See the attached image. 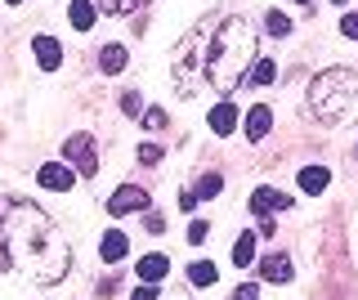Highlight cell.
<instances>
[{
    "label": "cell",
    "instance_id": "cell-1",
    "mask_svg": "<svg viewBox=\"0 0 358 300\" xmlns=\"http://www.w3.org/2000/svg\"><path fill=\"white\" fill-rule=\"evenodd\" d=\"M9 269H18L41 287L63 283L72 269V251H67L59 224L22 197H0V273Z\"/></svg>",
    "mask_w": 358,
    "mask_h": 300
},
{
    "label": "cell",
    "instance_id": "cell-2",
    "mask_svg": "<svg viewBox=\"0 0 358 300\" xmlns=\"http://www.w3.org/2000/svg\"><path fill=\"white\" fill-rule=\"evenodd\" d=\"M255 63V27L251 18L229 14L220 18L215 31H210V45H206V81L215 85L220 94H233L246 81Z\"/></svg>",
    "mask_w": 358,
    "mask_h": 300
},
{
    "label": "cell",
    "instance_id": "cell-3",
    "mask_svg": "<svg viewBox=\"0 0 358 300\" xmlns=\"http://www.w3.org/2000/svg\"><path fill=\"white\" fill-rule=\"evenodd\" d=\"M309 113L322 121V126H341L358 113V72L350 68H327L313 76L309 85Z\"/></svg>",
    "mask_w": 358,
    "mask_h": 300
},
{
    "label": "cell",
    "instance_id": "cell-4",
    "mask_svg": "<svg viewBox=\"0 0 358 300\" xmlns=\"http://www.w3.org/2000/svg\"><path fill=\"white\" fill-rule=\"evenodd\" d=\"M210 31H215V18H201V23L179 41L175 63H171V85L175 94H197V85L206 81V45H210Z\"/></svg>",
    "mask_w": 358,
    "mask_h": 300
},
{
    "label": "cell",
    "instance_id": "cell-5",
    "mask_svg": "<svg viewBox=\"0 0 358 300\" xmlns=\"http://www.w3.org/2000/svg\"><path fill=\"white\" fill-rule=\"evenodd\" d=\"M63 157H67V166H72L81 180L99 175V152H94V139H90V135H72L63 143Z\"/></svg>",
    "mask_w": 358,
    "mask_h": 300
},
{
    "label": "cell",
    "instance_id": "cell-6",
    "mask_svg": "<svg viewBox=\"0 0 358 300\" xmlns=\"http://www.w3.org/2000/svg\"><path fill=\"white\" fill-rule=\"evenodd\" d=\"M148 188L143 184H121L117 193L108 197V215H130V210H148Z\"/></svg>",
    "mask_w": 358,
    "mask_h": 300
},
{
    "label": "cell",
    "instance_id": "cell-7",
    "mask_svg": "<svg viewBox=\"0 0 358 300\" xmlns=\"http://www.w3.org/2000/svg\"><path fill=\"white\" fill-rule=\"evenodd\" d=\"M36 184L50 188V193H67V188L76 184V171H72V166H63V162H45L41 171H36Z\"/></svg>",
    "mask_w": 358,
    "mask_h": 300
},
{
    "label": "cell",
    "instance_id": "cell-8",
    "mask_svg": "<svg viewBox=\"0 0 358 300\" xmlns=\"http://www.w3.org/2000/svg\"><path fill=\"white\" fill-rule=\"evenodd\" d=\"M291 206H296V202H291V193H278V188H255V193H251V210H255V215H268V210H291Z\"/></svg>",
    "mask_w": 358,
    "mask_h": 300
},
{
    "label": "cell",
    "instance_id": "cell-9",
    "mask_svg": "<svg viewBox=\"0 0 358 300\" xmlns=\"http://www.w3.org/2000/svg\"><path fill=\"white\" fill-rule=\"evenodd\" d=\"M242 130H246V139L251 143H260L268 130H273V108H264V103H255L251 113L242 117Z\"/></svg>",
    "mask_w": 358,
    "mask_h": 300
},
{
    "label": "cell",
    "instance_id": "cell-10",
    "mask_svg": "<svg viewBox=\"0 0 358 300\" xmlns=\"http://www.w3.org/2000/svg\"><path fill=\"white\" fill-rule=\"evenodd\" d=\"M134 273H139V283H162V278L171 273V260H166L162 251H152V255H143V260H139V269H134Z\"/></svg>",
    "mask_w": 358,
    "mask_h": 300
},
{
    "label": "cell",
    "instance_id": "cell-11",
    "mask_svg": "<svg viewBox=\"0 0 358 300\" xmlns=\"http://www.w3.org/2000/svg\"><path fill=\"white\" fill-rule=\"evenodd\" d=\"M291 273H296V269H291L287 255H264V260H260V278H264V283H291Z\"/></svg>",
    "mask_w": 358,
    "mask_h": 300
},
{
    "label": "cell",
    "instance_id": "cell-12",
    "mask_svg": "<svg viewBox=\"0 0 358 300\" xmlns=\"http://www.w3.org/2000/svg\"><path fill=\"white\" fill-rule=\"evenodd\" d=\"M99 251H103V260H108V264L126 260V251H130L126 233H121V229H108V233H103V242H99Z\"/></svg>",
    "mask_w": 358,
    "mask_h": 300
},
{
    "label": "cell",
    "instance_id": "cell-13",
    "mask_svg": "<svg viewBox=\"0 0 358 300\" xmlns=\"http://www.w3.org/2000/svg\"><path fill=\"white\" fill-rule=\"evenodd\" d=\"M238 126H242V121H238V108H233V103H215V113H210V130L224 139V135H233Z\"/></svg>",
    "mask_w": 358,
    "mask_h": 300
},
{
    "label": "cell",
    "instance_id": "cell-14",
    "mask_svg": "<svg viewBox=\"0 0 358 300\" xmlns=\"http://www.w3.org/2000/svg\"><path fill=\"white\" fill-rule=\"evenodd\" d=\"M36 63H41L45 72H59L63 50H59V41H54V36H36Z\"/></svg>",
    "mask_w": 358,
    "mask_h": 300
},
{
    "label": "cell",
    "instance_id": "cell-15",
    "mask_svg": "<svg viewBox=\"0 0 358 300\" xmlns=\"http://www.w3.org/2000/svg\"><path fill=\"white\" fill-rule=\"evenodd\" d=\"M327 184H331V175H327V166H305L300 171V188H305L309 197H318V193H327Z\"/></svg>",
    "mask_w": 358,
    "mask_h": 300
},
{
    "label": "cell",
    "instance_id": "cell-16",
    "mask_svg": "<svg viewBox=\"0 0 358 300\" xmlns=\"http://www.w3.org/2000/svg\"><path fill=\"white\" fill-rule=\"evenodd\" d=\"M67 18H72L76 31H90V27H94V18H99L94 0H72V5H67Z\"/></svg>",
    "mask_w": 358,
    "mask_h": 300
},
{
    "label": "cell",
    "instance_id": "cell-17",
    "mask_svg": "<svg viewBox=\"0 0 358 300\" xmlns=\"http://www.w3.org/2000/svg\"><path fill=\"white\" fill-rule=\"evenodd\" d=\"M126 63H130V54H126V45H103V54H99V68H103L108 76L126 72Z\"/></svg>",
    "mask_w": 358,
    "mask_h": 300
},
{
    "label": "cell",
    "instance_id": "cell-18",
    "mask_svg": "<svg viewBox=\"0 0 358 300\" xmlns=\"http://www.w3.org/2000/svg\"><path fill=\"white\" fill-rule=\"evenodd\" d=\"M251 260H255V233H242L238 247H233V264H238V269H251Z\"/></svg>",
    "mask_w": 358,
    "mask_h": 300
},
{
    "label": "cell",
    "instance_id": "cell-19",
    "mask_svg": "<svg viewBox=\"0 0 358 300\" xmlns=\"http://www.w3.org/2000/svg\"><path fill=\"white\" fill-rule=\"evenodd\" d=\"M246 81H255V85H273V81H278L273 59H255V63H251V72H246Z\"/></svg>",
    "mask_w": 358,
    "mask_h": 300
},
{
    "label": "cell",
    "instance_id": "cell-20",
    "mask_svg": "<svg viewBox=\"0 0 358 300\" xmlns=\"http://www.w3.org/2000/svg\"><path fill=\"white\" fill-rule=\"evenodd\" d=\"M215 278H220V269L210 260H197L193 269H188V283H193V287H215Z\"/></svg>",
    "mask_w": 358,
    "mask_h": 300
},
{
    "label": "cell",
    "instance_id": "cell-21",
    "mask_svg": "<svg viewBox=\"0 0 358 300\" xmlns=\"http://www.w3.org/2000/svg\"><path fill=\"white\" fill-rule=\"evenodd\" d=\"M220 193H224V180H220L215 171H206V175L197 180V188H193V197H197V202H201V197H220Z\"/></svg>",
    "mask_w": 358,
    "mask_h": 300
},
{
    "label": "cell",
    "instance_id": "cell-22",
    "mask_svg": "<svg viewBox=\"0 0 358 300\" xmlns=\"http://www.w3.org/2000/svg\"><path fill=\"white\" fill-rule=\"evenodd\" d=\"M139 5H148V0H94V9H103V14H134Z\"/></svg>",
    "mask_w": 358,
    "mask_h": 300
},
{
    "label": "cell",
    "instance_id": "cell-23",
    "mask_svg": "<svg viewBox=\"0 0 358 300\" xmlns=\"http://www.w3.org/2000/svg\"><path fill=\"white\" fill-rule=\"evenodd\" d=\"M264 27H268V36H291V18L282 14V9H273V14L264 18Z\"/></svg>",
    "mask_w": 358,
    "mask_h": 300
},
{
    "label": "cell",
    "instance_id": "cell-24",
    "mask_svg": "<svg viewBox=\"0 0 358 300\" xmlns=\"http://www.w3.org/2000/svg\"><path fill=\"white\" fill-rule=\"evenodd\" d=\"M139 162L157 166V162H162V143H139Z\"/></svg>",
    "mask_w": 358,
    "mask_h": 300
},
{
    "label": "cell",
    "instance_id": "cell-25",
    "mask_svg": "<svg viewBox=\"0 0 358 300\" xmlns=\"http://www.w3.org/2000/svg\"><path fill=\"white\" fill-rule=\"evenodd\" d=\"M206 233H210L206 220H193V224H188V242H193V247H201V242H206Z\"/></svg>",
    "mask_w": 358,
    "mask_h": 300
},
{
    "label": "cell",
    "instance_id": "cell-26",
    "mask_svg": "<svg viewBox=\"0 0 358 300\" xmlns=\"http://www.w3.org/2000/svg\"><path fill=\"white\" fill-rule=\"evenodd\" d=\"M121 108H126V117H143V113H139V94H134V90L121 94Z\"/></svg>",
    "mask_w": 358,
    "mask_h": 300
},
{
    "label": "cell",
    "instance_id": "cell-27",
    "mask_svg": "<svg viewBox=\"0 0 358 300\" xmlns=\"http://www.w3.org/2000/svg\"><path fill=\"white\" fill-rule=\"evenodd\" d=\"M143 121H148L152 130H166V121H171V117H166V108H148V117H143Z\"/></svg>",
    "mask_w": 358,
    "mask_h": 300
},
{
    "label": "cell",
    "instance_id": "cell-28",
    "mask_svg": "<svg viewBox=\"0 0 358 300\" xmlns=\"http://www.w3.org/2000/svg\"><path fill=\"white\" fill-rule=\"evenodd\" d=\"M341 36L358 41V14H345V18H341Z\"/></svg>",
    "mask_w": 358,
    "mask_h": 300
},
{
    "label": "cell",
    "instance_id": "cell-29",
    "mask_svg": "<svg viewBox=\"0 0 358 300\" xmlns=\"http://www.w3.org/2000/svg\"><path fill=\"white\" fill-rule=\"evenodd\" d=\"M233 300H260V287H255V283H242L238 292H233Z\"/></svg>",
    "mask_w": 358,
    "mask_h": 300
},
{
    "label": "cell",
    "instance_id": "cell-30",
    "mask_svg": "<svg viewBox=\"0 0 358 300\" xmlns=\"http://www.w3.org/2000/svg\"><path fill=\"white\" fill-rule=\"evenodd\" d=\"M143 229H148V233H166V220L157 215V210H148V220H143Z\"/></svg>",
    "mask_w": 358,
    "mask_h": 300
},
{
    "label": "cell",
    "instance_id": "cell-31",
    "mask_svg": "<svg viewBox=\"0 0 358 300\" xmlns=\"http://www.w3.org/2000/svg\"><path fill=\"white\" fill-rule=\"evenodd\" d=\"M130 300H157V283H143V287H139V292H134Z\"/></svg>",
    "mask_w": 358,
    "mask_h": 300
},
{
    "label": "cell",
    "instance_id": "cell-32",
    "mask_svg": "<svg viewBox=\"0 0 358 300\" xmlns=\"http://www.w3.org/2000/svg\"><path fill=\"white\" fill-rule=\"evenodd\" d=\"M179 206H184V210H193V206H197V197H193V188H184V193H179Z\"/></svg>",
    "mask_w": 358,
    "mask_h": 300
},
{
    "label": "cell",
    "instance_id": "cell-33",
    "mask_svg": "<svg viewBox=\"0 0 358 300\" xmlns=\"http://www.w3.org/2000/svg\"><path fill=\"white\" fill-rule=\"evenodd\" d=\"M331 5H350V0H331Z\"/></svg>",
    "mask_w": 358,
    "mask_h": 300
},
{
    "label": "cell",
    "instance_id": "cell-34",
    "mask_svg": "<svg viewBox=\"0 0 358 300\" xmlns=\"http://www.w3.org/2000/svg\"><path fill=\"white\" fill-rule=\"evenodd\" d=\"M291 5H309V0H291Z\"/></svg>",
    "mask_w": 358,
    "mask_h": 300
},
{
    "label": "cell",
    "instance_id": "cell-35",
    "mask_svg": "<svg viewBox=\"0 0 358 300\" xmlns=\"http://www.w3.org/2000/svg\"><path fill=\"white\" fill-rule=\"evenodd\" d=\"M5 5H22V0H5Z\"/></svg>",
    "mask_w": 358,
    "mask_h": 300
}]
</instances>
